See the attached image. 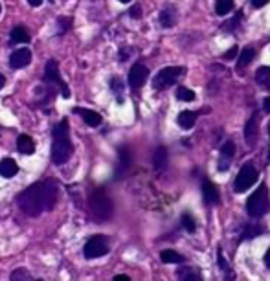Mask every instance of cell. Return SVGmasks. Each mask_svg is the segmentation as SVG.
I'll return each mask as SVG.
<instances>
[{"mask_svg":"<svg viewBox=\"0 0 270 281\" xmlns=\"http://www.w3.org/2000/svg\"><path fill=\"white\" fill-rule=\"evenodd\" d=\"M57 195H59V186L57 180L46 178L40 182H35L30 186L28 190L18 193L17 204L24 214L30 217H39L44 212H50L57 202Z\"/></svg>","mask_w":270,"mask_h":281,"instance_id":"cell-1","label":"cell"},{"mask_svg":"<svg viewBox=\"0 0 270 281\" xmlns=\"http://www.w3.org/2000/svg\"><path fill=\"white\" fill-rule=\"evenodd\" d=\"M72 156V142H70V132H68L66 118L61 120V124L56 125L54 129V142H52V162L57 166H62Z\"/></svg>","mask_w":270,"mask_h":281,"instance_id":"cell-2","label":"cell"},{"mask_svg":"<svg viewBox=\"0 0 270 281\" xmlns=\"http://www.w3.org/2000/svg\"><path fill=\"white\" fill-rule=\"evenodd\" d=\"M88 206H90L92 215H94L98 220H108L112 217V212H114L112 200H110L108 193L105 192L103 188H98V190H94V192L90 193Z\"/></svg>","mask_w":270,"mask_h":281,"instance_id":"cell-3","label":"cell"},{"mask_svg":"<svg viewBox=\"0 0 270 281\" xmlns=\"http://www.w3.org/2000/svg\"><path fill=\"white\" fill-rule=\"evenodd\" d=\"M246 210L252 217H263L270 210V198H268V188L261 184L254 192L252 197H248L246 200Z\"/></svg>","mask_w":270,"mask_h":281,"instance_id":"cell-4","label":"cell"},{"mask_svg":"<svg viewBox=\"0 0 270 281\" xmlns=\"http://www.w3.org/2000/svg\"><path fill=\"white\" fill-rule=\"evenodd\" d=\"M258 169H256V166H254L252 162H246L244 166L241 168V171H239V174L236 176V186H234V190H236L237 193H244L246 190H250L254 186V182L258 180Z\"/></svg>","mask_w":270,"mask_h":281,"instance_id":"cell-5","label":"cell"},{"mask_svg":"<svg viewBox=\"0 0 270 281\" xmlns=\"http://www.w3.org/2000/svg\"><path fill=\"white\" fill-rule=\"evenodd\" d=\"M182 74H184V68H180V66L162 68V70L154 76V79H152V86L158 88V90L168 88V86H171V84L176 83V79H178Z\"/></svg>","mask_w":270,"mask_h":281,"instance_id":"cell-6","label":"cell"},{"mask_svg":"<svg viewBox=\"0 0 270 281\" xmlns=\"http://www.w3.org/2000/svg\"><path fill=\"white\" fill-rule=\"evenodd\" d=\"M107 252H108V242H107V237H103V236L90 237L83 248V256L86 259L102 258V256H105Z\"/></svg>","mask_w":270,"mask_h":281,"instance_id":"cell-7","label":"cell"},{"mask_svg":"<svg viewBox=\"0 0 270 281\" xmlns=\"http://www.w3.org/2000/svg\"><path fill=\"white\" fill-rule=\"evenodd\" d=\"M44 81L50 84H57L62 92V98H70V90H68L66 83L62 81L61 74H59V64L56 61H48L44 70Z\"/></svg>","mask_w":270,"mask_h":281,"instance_id":"cell-8","label":"cell"},{"mask_svg":"<svg viewBox=\"0 0 270 281\" xmlns=\"http://www.w3.org/2000/svg\"><path fill=\"white\" fill-rule=\"evenodd\" d=\"M147 76H149V70H147V66H144L142 62H136V64H132V68H130V72H129L130 88L136 90V88H140V86H144Z\"/></svg>","mask_w":270,"mask_h":281,"instance_id":"cell-9","label":"cell"},{"mask_svg":"<svg viewBox=\"0 0 270 281\" xmlns=\"http://www.w3.org/2000/svg\"><path fill=\"white\" fill-rule=\"evenodd\" d=\"M32 62V52L26 48H18L12 54L10 57V66L12 68H24Z\"/></svg>","mask_w":270,"mask_h":281,"instance_id":"cell-10","label":"cell"},{"mask_svg":"<svg viewBox=\"0 0 270 281\" xmlns=\"http://www.w3.org/2000/svg\"><path fill=\"white\" fill-rule=\"evenodd\" d=\"M259 136V116L258 114H252V118L248 120L246 127H244V140L250 147L258 142Z\"/></svg>","mask_w":270,"mask_h":281,"instance_id":"cell-11","label":"cell"},{"mask_svg":"<svg viewBox=\"0 0 270 281\" xmlns=\"http://www.w3.org/2000/svg\"><path fill=\"white\" fill-rule=\"evenodd\" d=\"M202 195L206 204H219V190L212 180H204L202 182Z\"/></svg>","mask_w":270,"mask_h":281,"instance_id":"cell-12","label":"cell"},{"mask_svg":"<svg viewBox=\"0 0 270 281\" xmlns=\"http://www.w3.org/2000/svg\"><path fill=\"white\" fill-rule=\"evenodd\" d=\"M76 112L81 114V118L84 120V124L88 125V127H100L102 125V116L94 110H86V108H76Z\"/></svg>","mask_w":270,"mask_h":281,"instance_id":"cell-13","label":"cell"},{"mask_svg":"<svg viewBox=\"0 0 270 281\" xmlns=\"http://www.w3.org/2000/svg\"><path fill=\"white\" fill-rule=\"evenodd\" d=\"M17 173H18V166L13 158H4V160L0 162V174H2V176L12 178V176H15Z\"/></svg>","mask_w":270,"mask_h":281,"instance_id":"cell-14","label":"cell"},{"mask_svg":"<svg viewBox=\"0 0 270 281\" xmlns=\"http://www.w3.org/2000/svg\"><path fill=\"white\" fill-rule=\"evenodd\" d=\"M17 149H18V152H22V154H34L35 144L28 134H20L17 138Z\"/></svg>","mask_w":270,"mask_h":281,"instance_id":"cell-15","label":"cell"},{"mask_svg":"<svg viewBox=\"0 0 270 281\" xmlns=\"http://www.w3.org/2000/svg\"><path fill=\"white\" fill-rule=\"evenodd\" d=\"M195 122H197V114L192 112V110H184V112H180L178 118H176V124L186 130L192 129L193 125H195Z\"/></svg>","mask_w":270,"mask_h":281,"instance_id":"cell-16","label":"cell"},{"mask_svg":"<svg viewBox=\"0 0 270 281\" xmlns=\"http://www.w3.org/2000/svg\"><path fill=\"white\" fill-rule=\"evenodd\" d=\"M178 280L180 281H202V278H200V272H198L197 268L186 266V268L178 270Z\"/></svg>","mask_w":270,"mask_h":281,"instance_id":"cell-17","label":"cell"},{"mask_svg":"<svg viewBox=\"0 0 270 281\" xmlns=\"http://www.w3.org/2000/svg\"><path fill=\"white\" fill-rule=\"evenodd\" d=\"M118 158H120V164H118V174H124L130 166V152L129 149H125L122 147L118 152Z\"/></svg>","mask_w":270,"mask_h":281,"instance_id":"cell-18","label":"cell"},{"mask_svg":"<svg viewBox=\"0 0 270 281\" xmlns=\"http://www.w3.org/2000/svg\"><path fill=\"white\" fill-rule=\"evenodd\" d=\"M152 164H154V169L166 168V164H168V149H166V147H158L156 151H154Z\"/></svg>","mask_w":270,"mask_h":281,"instance_id":"cell-19","label":"cell"},{"mask_svg":"<svg viewBox=\"0 0 270 281\" xmlns=\"http://www.w3.org/2000/svg\"><path fill=\"white\" fill-rule=\"evenodd\" d=\"M160 259H162L164 263H184L186 258L184 256H180L178 252H174V250H164L160 254Z\"/></svg>","mask_w":270,"mask_h":281,"instance_id":"cell-20","label":"cell"},{"mask_svg":"<svg viewBox=\"0 0 270 281\" xmlns=\"http://www.w3.org/2000/svg\"><path fill=\"white\" fill-rule=\"evenodd\" d=\"M234 10V0H215V13L224 17Z\"/></svg>","mask_w":270,"mask_h":281,"instance_id":"cell-21","label":"cell"},{"mask_svg":"<svg viewBox=\"0 0 270 281\" xmlns=\"http://www.w3.org/2000/svg\"><path fill=\"white\" fill-rule=\"evenodd\" d=\"M160 24L164 28H171L174 24V10L173 8H166L162 13H160Z\"/></svg>","mask_w":270,"mask_h":281,"instance_id":"cell-22","label":"cell"},{"mask_svg":"<svg viewBox=\"0 0 270 281\" xmlns=\"http://www.w3.org/2000/svg\"><path fill=\"white\" fill-rule=\"evenodd\" d=\"M254 56H256V50H254L252 46H246V48L241 52V56H239V68L248 66V64L252 62Z\"/></svg>","mask_w":270,"mask_h":281,"instance_id":"cell-23","label":"cell"},{"mask_svg":"<svg viewBox=\"0 0 270 281\" xmlns=\"http://www.w3.org/2000/svg\"><path fill=\"white\" fill-rule=\"evenodd\" d=\"M28 40H30V35L26 32V28H22V26H17L12 32V42H28Z\"/></svg>","mask_w":270,"mask_h":281,"instance_id":"cell-24","label":"cell"},{"mask_svg":"<svg viewBox=\"0 0 270 281\" xmlns=\"http://www.w3.org/2000/svg\"><path fill=\"white\" fill-rule=\"evenodd\" d=\"M176 100H180V102H193L195 100V92L190 88H186V86H180L178 90H176Z\"/></svg>","mask_w":270,"mask_h":281,"instance_id":"cell-25","label":"cell"},{"mask_svg":"<svg viewBox=\"0 0 270 281\" xmlns=\"http://www.w3.org/2000/svg\"><path fill=\"white\" fill-rule=\"evenodd\" d=\"M256 79H258V83H259V84L270 86V68H266V66L259 68L258 74H256Z\"/></svg>","mask_w":270,"mask_h":281,"instance_id":"cell-26","label":"cell"},{"mask_svg":"<svg viewBox=\"0 0 270 281\" xmlns=\"http://www.w3.org/2000/svg\"><path fill=\"white\" fill-rule=\"evenodd\" d=\"M234 152H236V146H234V142H224V146L220 147V158H226L228 162L232 160L234 156Z\"/></svg>","mask_w":270,"mask_h":281,"instance_id":"cell-27","label":"cell"},{"mask_svg":"<svg viewBox=\"0 0 270 281\" xmlns=\"http://www.w3.org/2000/svg\"><path fill=\"white\" fill-rule=\"evenodd\" d=\"M263 234V228L261 226H246L244 228V234L241 236L242 241H246V239H252V237H258Z\"/></svg>","mask_w":270,"mask_h":281,"instance_id":"cell-28","label":"cell"},{"mask_svg":"<svg viewBox=\"0 0 270 281\" xmlns=\"http://www.w3.org/2000/svg\"><path fill=\"white\" fill-rule=\"evenodd\" d=\"M12 281H34V280H32V276H30V272L26 268H17L13 270Z\"/></svg>","mask_w":270,"mask_h":281,"instance_id":"cell-29","label":"cell"},{"mask_svg":"<svg viewBox=\"0 0 270 281\" xmlns=\"http://www.w3.org/2000/svg\"><path fill=\"white\" fill-rule=\"evenodd\" d=\"M219 266H220V270L224 272V274H228V280H234V274H232V268H230V264H228V261L224 259V256H222V252L219 250Z\"/></svg>","mask_w":270,"mask_h":281,"instance_id":"cell-30","label":"cell"},{"mask_svg":"<svg viewBox=\"0 0 270 281\" xmlns=\"http://www.w3.org/2000/svg\"><path fill=\"white\" fill-rule=\"evenodd\" d=\"M182 224H184V228H186L188 232H195V230H197V222L192 219V215H190V214L182 215Z\"/></svg>","mask_w":270,"mask_h":281,"instance_id":"cell-31","label":"cell"},{"mask_svg":"<svg viewBox=\"0 0 270 281\" xmlns=\"http://www.w3.org/2000/svg\"><path fill=\"white\" fill-rule=\"evenodd\" d=\"M59 24H61V34H64L68 28H72V18L61 17V18H59Z\"/></svg>","mask_w":270,"mask_h":281,"instance_id":"cell-32","label":"cell"},{"mask_svg":"<svg viewBox=\"0 0 270 281\" xmlns=\"http://www.w3.org/2000/svg\"><path fill=\"white\" fill-rule=\"evenodd\" d=\"M129 15L130 17H134V18H138L142 15V8L138 6V4H136V6H132L130 8V12H129Z\"/></svg>","mask_w":270,"mask_h":281,"instance_id":"cell-33","label":"cell"},{"mask_svg":"<svg viewBox=\"0 0 270 281\" xmlns=\"http://www.w3.org/2000/svg\"><path fill=\"white\" fill-rule=\"evenodd\" d=\"M236 56H237V48L234 46V48H230V50L224 54V59H226V61H230V59H234Z\"/></svg>","mask_w":270,"mask_h":281,"instance_id":"cell-34","label":"cell"},{"mask_svg":"<svg viewBox=\"0 0 270 281\" xmlns=\"http://www.w3.org/2000/svg\"><path fill=\"white\" fill-rule=\"evenodd\" d=\"M250 2H252V6H254V8H263L264 4L268 2V0H250Z\"/></svg>","mask_w":270,"mask_h":281,"instance_id":"cell-35","label":"cell"},{"mask_svg":"<svg viewBox=\"0 0 270 281\" xmlns=\"http://www.w3.org/2000/svg\"><path fill=\"white\" fill-rule=\"evenodd\" d=\"M112 281H130V278L129 276H125V274H118V276H114Z\"/></svg>","mask_w":270,"mask_h":281,"instance_id":"cell-36","label":"cell"},{"mask_svg":"<svg viewBox=\"0 0 270 281\" xmlns=\"http://www.w3.org/2000/svg\"><path fill=\"white\" fill-rule=\"evenodd\" d=\"M30 6H40L42 4V0H28Z\"/></svg>","mask_w":270,"mask_h":281,"instance_id":"cell-37","label":"cell"},{"mask_svg":"<svg viewBox=\"0 0 270 281\" xmlns=\"http://www.w3.org/2000/svg\"><path fill=\"white\" fill-rule=\"evenodd\" d=\"M264 110H266V112H270V98H266V100H264Z\"/></svg>","mask_w":270,"mask_h":281,"instance_id":"cell-38","label":"cell"},{"mask_svg":"<svg viewBox=\"0 0 270 281\" xmlns=\"http://www.w3.org/2000/svg\"><path fill=\"white\" fill-rule=\"evenodd\" d=\"M4 84H6V78L0 74V88H4Z\"/></svg>","mask_w":270,"mask_h":281,"instance_id":"cell-39","label":"cell"},{"mask_svg":"<svg viewBox=\"0 0 270 281\" xmlns=\"http://www.w3.org/2000/svg\"><path fill=\"white\" fill-rule=\"evenodd\" d=\"M129 56H130V52H122V54H120V57H122V59H127Z\"/></svg>","mask_w":270,"mask_h":281,"instance_id":"cell-40","label":"cell"},{"mask_svg":"<svg viewBox=\"0 0 270 281\" xmlns=\"http://www.w3.org/2000/svg\"><path fill=\"white\" fill-rule=\"evenodd\" d=\"M264 263H266V264L270 266V250L266 252V256H264Z\"/></svg>","mask_w":270,"mask_h":281,"instance_id":"cell-41","label":"cell"},{"mask_svg":"<svg viewBox=\"0 0 270 281\" xmlns=\"http://www.w3.org/2000/svg\"><path fill=\"white\" fill-rule=\"evenodd\" d=\"M120 2H124V4H129L130 0H120Z\"/></svg>","mask_w":270,"mask_h":281,"instance_id":"cell-42","label":"cell"},{"mask_svg":"<svg viewBox=\"0 0 270 281\" xmlns=\"http://www.w3.org/2000/svg\"><path fill=\"white\" fill-rule=\"evenodd\" d=\"M268 132H270V127H268ZM268 160H270V151H268Z\"/></svg>","mask_w":270,"mask_h":281,"instance_id":"cell-43","label":"cell"},{"mask_svg":"<svg viewBox=\"0 0 270 281\" xmlns=\"http://www.w3.org/2000/svg\"><path fill=\"white\" fill-rule=\"evenodd\" d=\"M0 12H2V6H0Z\"/></svg>","mask_w":270,"mask_h":281,"instance_id":"cell-44","label":"cell"},{"mask_svg":"<svg viewBox=\"0 0 270 281\" xmlns=\"http://www.w3.org/2000/svg\"><path fill=\"white\" fill-rule=\"evenodd\" d=\"M50 2H54V0H50Z\"/></svg>","mask_w":270,"mask_h":281,"instance_id":"cell-45","label":"cell"},{"mask_svg":"<svg viewBox=\"0 0 270 281\" xmlns=\"http://www.w3.org/2000/svg\"><path fill=\"white\" fill-rule=\"evenodd\" d=\"M39 281H42V280H39Z\"/></svg>","mask_w":270,"mask_h":281,"instance_id":"cell-46","label":"cell"}]
</instances>
